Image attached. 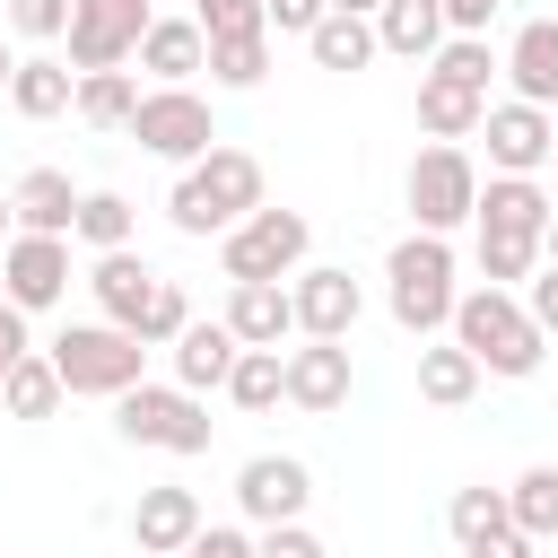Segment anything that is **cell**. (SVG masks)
<instances>
[{
    "mask_svg": "<svg viewBox=\"0 0 558 558\" xmlns=\"http://www.w3.org/2000/svg\"><path fill=\"white\" fill-rule=\"evenodd\" d=\"M244 209H262V157L253 148H227V140L209 157H192L174 174V192H166V218L183 235H227Z\"/></svg>",
    "mask_w": 558,
    "mask_h": 558,
    "instance_id": "obj_1",
    "label": "cell"
},
{
    "mask_svg": "<svg viewBox=\"0 0 558 558\" xmlns=\"http://www.w3.org/2000/svg\"><path fill=\"white\" fill-rule=\"evenodd\" d=\"M453 244L445 235H427V227H410L392 253H384V305H392V323L410 331V340H436L445 323H453Z\"/></svg>",
    "mask_w": 558,
    "mask_h": 558,
    "instance_id": "obj_2",
    "label": "cell"
},
{
    "mask_svg": "<svg viewBox=\"0 0 558 558\" xmlns=\"http://www.w3.org/2000/svg\"><path fill=\"white\" fill-rule=\"evenodd\" d=\"M445 331L480 357V375H532V366L549 357V340H541V323L523 314V296H514V288H462Z\"/></svg>",
    "mask_w": 558,
    "mask_h": 558,
    "instance_id": "obj_3",
    "label": "cell"
},
{
    "mask_svg": "<svg viewBox=\"0 0 558 558\" xmlns=\"http://www.w3.org/2000/svg\"><path fill=\"white\" fill-rule=\"evenodd\" d=\"M113 427H122V445H148V453H174V462L209 453V436H218V418L201 410V392L148 384V375L131 392H113Z\"/></svg>",
    "mask_w": 558,
    "mask_h": 558,
    "instance_id": "obj_4",
    "label": "cell"
},
{
    "mask_svg": "<svg viewBox=\"0 0 558 558\" xmlns=\"http://www.w3.org/2000/svg\"><path fill=\"white\" fill-rule=\"evenodd\" d=\"M44 357H52L61 392H96V401H113V392H131V384H140L148 340H140V331H122V323H70Z\"/></svg>",
    "mask_w": 558,
    "mask_h": 558,
    "instance_id": "obj_5",
    "label": "cell"
},
{
    "mask_svg": "<svg viewBox=\"0 0 558 558\" xmlns=\"http://www.w3.org/2000/svg\"><path fill=\"white\" fill-rule=\"evenodd\" d=\"M314 253V227H305V209H244L227 235H218V270L227 279H288L296 262Z\"/></svg>",
    "mask_w": 558,
    "mask_h": 558,
    "instance_id": "obj_6",
    "label": "cell"
},
{
    "mask_svg": "<svg viewBox=\"0 0 558 558\" xmlns=\"http://www.w3.org/2000/svg\"><path fill=\"white\" fill-rule=\"evenodd\" d=\"M131 140H140L148 157H166V166H192V157L218 148V113H209L201 87H140V105H131Z\"/></svg>",
    "mask_w": 558,
    "mask_h": 558,
    "instance_id": "obj_7",
    "label": "cell"
},
{
    "mask_svg": "<svg viewBox=\"0 0 558 558\" xmlns=\"http://www.w3.org/2000/svg\"><path fill=\"white\" fill-rule=\"evenodd\" d=\"M471 201H480L471 148H462V140H427V148L410 157V218H418L427 235H453V227H471Z\"/></svg>",
    "mask_w": 558,
    "mask_h": 558,
    "instance_id": "obj_8",
    "label": "cell"
},
{
    "mask_svg": "<svg viewBox=\"0 0 558 558\" xmlns=\"http://www.w3.org/2000/svg\"><path fill=\"white\" fill-rule=\"evenodd\" d=\"M0 296L17 305V314H44V305H61L70 296V235H9L0 244Z\"/></svg>",
    "mask_w": 558,
    "mask_h": 558,
    "instance_id": "obj_9",
    "label": "cell"
},
{
    "mask_svg": "<svg viewBox=\"0 0 558 558\" xmlns=\"http://www.w3.org/2000/svg\"><path fill=\"white\" fill-rule=\"evenodd\" d=\"M471 140H488V174H541V166H549V148H558V122H549V105L506 96V105H488V113H480V131H471Z\"/></svg>",
    "mask_w": 558,
    "mask_h": 558,
    "instance_id": "obj_10",
    "label": "cell"
},
{
    "mask_svg": "<svg viewBox=\"0 0 558 558\" xmlns=\"http://www.w3.org/2000/svg\"><path fill=\"white\" fill-rule=\"evenodd\" d=\"M288 305H296V331L305 340H349L357 314H366V296H357V279L340 262H296L288 270Z\"/></svg>",
    "mask_w": 558,
    "mask_h": 558,
    "instance_id": "obj_11",
    "label": "cell"
},
{
    "mask_svg": "<svg viewBox=\"0 0 558 558\" xmlns=\"http://www.w3.org/2000/svg\"><path fill=\"white\" fill-rule=\"evenodd\" d=\"M235 506H244L253 532H262V523H305V506H314V471H305L296 453H253V462L235 471Z\"/></svg>",
    "mask_w": 558,
    "mask_h": 558,
    "instance_id": "obj_12",
    "label": "cell"
},
{
    "mask_svg": "<svg viewBox=\"0 0 558 558\" xmlns=\"http://www.w3.org/2000/svg\"><path fill=\"white\" fill-rule=\"evenodd\" d=\"M131 61H140L157 87H192V78L209 70V35H201V17H148L140 44H131Z\"/></svg>",
    "mask_w": 558,
    "mask_h": 558,
    "instance_id": "obj_13",
    "label": "cell"
},
{
    "mask_svg": "<svg viewBox=\"0 0 558 558\" xmlns=\"http://www.w3.org/2000/svg\"><path fill=\"white\" fill-rule=\"evenodd\" d=\"M288 357V401L305 410V418H331L340 401H349V340H305V349H279Z\"/></svg>",
    "mask_w": 558,
    "mask_h": 558,
    "instance_id": "obj_14",
    "label": "cell"
},
{
    "mask_svg": "<svg viewBox=\"0 0 558 558\" xmlns=\"http://www.w3.org/2000/svg\"><path fill=\"white\" fill-rule=\"evenodd\" d=\"M201 532V497L192 488H140V506H131V549L140 558H183V541Z\"/></svg>",
    "mask_w": 558,
    "mask_h": 558,
    "instance_id": "obj_15",
    "label": "cell"
},
{
    "mask_svg": "<svg viewBox=\"0 0 558 558\" xmlns=\"http://www.w3.org/2000/svg\"><path fill=\"white\" fill-rule=\"evenodd\" d=\"M244 349H279L288 331H296V305H288V288L279 279H227V314H218Z\"/></svg>",
    "mask_w": 558,
    "mask_h": 558,
    "instance_id": "obj_16",
    "label": "cell"
},
{
    "mask_svg": "<svg viewBox=\"0 0 558 558\" xmlns=\"http://www.w3.org/2000/svg\"><path fill=\"white\" fill-rule=\"evenodd\" d=\"M70 218H78V183H70L61 166H26V174L9 183V227H26V235H70Z\"/></svg>",
    "mask_w": 558,
    "mask_h": 558,
    "instance_id": "obj_17",
    "label": "cell"
},
{
    "mask_svg": "<svg viewBox=\"0 0 558 558\" xmlns=\"http://www.w3.org/2000/svg\"><path fill=\"white\" fill-rule=\"evenodd\" d=\"M61 44H70V70H122V61H131V44H140V26H131V17H113L105 0H70Z\"/></svg>",
    "mask_w": 558,
    "mask_h": 558,
    "instance_id": "obj_18",
    "label": "cell"
},
{
    "mask_svg": "<svg viewBox=\"0 0 558 558\" xmlns=\"http://www.w3.org/2000/svg\"><path fill=\"white\" fill-rule=\"evenodd\" d=\"M549 192L532 183V174H488L480 183V201H471V227H497V235H541L549 227Z\"/></svg>",
    "mask_w": 558,
    "mask_h": 558,
    "instance_id": "obj_19",
    "label": "cell"
},
{
    "mask_svg": "<svg viewBox=\"0 0 558 558\" xmlns=\"http://www.w3.org/2000/svg\"><path fill=\"white\" fill-rule=\"evenodd\" d=\"M87 288H96V314L105 323H122V331H140V314H148V288H157V270L122 244V253H96V270H87Z\"/></svg>",
    "mask_w": 558,
    "mask_h": 558,
    "instance_id": "obj_20",
    "label": "cell"
},
{
    "mask_svg": "<svg viewBox=\"0 0 558 558\" xmlns=\"http://www.w3.org/2000/svg\"><path fill=\"white\" fill-rule=\"evenodd\" d=\"M497 70L514 78V96H523V105H558V17L514 26V44H506V61H497Z\"/></svg>",
    "mask_w": 558,
    "mask_h": 558,
    "instance_id": "obj_21",
    "label": "cell"
},
{
    "mask_svg": "<svg viewBox=\"0 0 558 558\" xmlns=\"http://www.w3.org/2000/svg\"><path fill=\"white\" fill-rule=\"evenodd\" d=\"M166 349H174V384H183V392H218L244 340H235L227 323H183V331H174Z\"/></svg>",
    "mask_w": 558,
    "mask_h": 558,
    "instance_id": "obj_22",
    "label": "cell"
},
{
    "mask_svg": "<svg viewBox=\"0 0 558 558\" xmlns=\"http://www.w3.org/2000/svg\"><path fill=\"white\" fill-rule=\"evenodd\" d=\"M70 96H78V70H70V61H52V52H26V61L9 70V105H17L26 122L70 113Z\"/></svg>",
    "mask_w": 558,
    "mask_h": 558,
    "instance_id": "obj_23",
    "label": "cell"
},
{
    "mask_svg": "<svg viewBox=\"0 0 558 558\" xmlns=\"http://www.w3.org/2000/svg\"><path fill=\"white\" fill-rule=\"evenodd\" d=\"M436 44H445V0H384V9H375V52L427 61Z\"/></svg>",
    "mask_w": 558,
    "mask_h": 558,
    "instance_id": "obj_24",
    "label": "cell"
},
{
    "mask_svg": "<svg viewBox=\"0 0 558 558\" xmlns=\"http://www.w3.org/2000/svg\"><path fill=\"white\" fill-rule=\"evenodd\" d=\"M305 52H314V70H366L375 61V17H349V9H323L314 26H305Z\"/></svg>",
    "mask_w": 558,
    "mask_h": 558,
    "instance_id": "obj_25",
    "label": "cell"
},
{
    "mask_svg": "<svg viewBox=\"0 0 558 558\" xmlns=\"http://www.w3.org/2000/svg\"><path fill=\"white\" fill-rule=\"evenodd\" d=\"M471 392H480V357H471L462 340H418V401L462 410Z\"/></svg>",
    "mask_w": 558,
    "mask_h": 558,
    "instance_id": "obj_26",
    "label": "cell"
},
{
    "mask_svg": "<svg viewBox=\"0 0 558 558\" xmlns=\"http://www.w3.org/2000/svg\"><path fill=\"white\" fill-rule=\"evenodd\" d=\"M131 105H140V78H131V70H78L70 113H78L87 131H131Z\"/></svg>",
    "mask_w": 558,
    "mask_h": 558,
    "instance_id": "obj_27",
    "label": "cell"
},
{
    "mask_svg": "<svg viewBox=\"0 0 558 558\" xmlns=\"http://www.w3.org/2000/svg\"><path fill=\"white\" fill-rule=\"evenodd\" d=\"M480 113H488V96H471V87H453V78H418V131L427 140H471L480 131Z\"/></svg>",
    "mask_w": 558,
    "mask_h": 558,
    "instance_id": "obj_28",
    "label": "cell"
},
{
    "mask_svg": "<svg viewBox=\"0 0 558 558\" xmlns=\"http://www.w3.org/2000/svg\"><path fill=\"white\" fill-rule=\"evenodd\" d=\"M218 392H227L235 410H253V418H262V410H279V401H288V357H279V349H235V366H227V384H218Z\"/></svg>",
    "mask_w": 558,
    "mask_h": 558,
    "instance_id": "obj_29",
    "label": "cell"
},
{
    "mask_svg": "<svg viewBox=\"0 0 558 558\" xmlns=\"http://www.w3.org/2000/svg\"><path fill=\"white\" fill-rule=\"evenodd\" d=\"M61 401H70V392H61V375H52L44 349H26V357L0 375V410H9V418H52Z\"/></svg>",
    "mask_w": 558,
    "mask_h": 558,
    "instance_id": "obj_30",
    "label": "cell"
},
{
    "mask_svg": "<svg viewBox=\"0 0 558 558\" xmlns=\"http://www.w3.org/2000/svg\"><path fill=\"white\" fill-rule=\"evenodd\" d=\"M506 523L532 532V541H558V462L514 471V488H506Z\"/></svg>",
    "mask_w": 558,
    "mask_h": 558,
    "instance_id": "obj_31",
    "label": "cell"
},
{
    "mask_svg": "<svg viewBox=\"0 0 558 558\" xmlns=\"http://www.w3.org/2000/svg\"><path fill=\"white\" fill-rule=\"evenodd\" d=\"M209 78H218V87H262V78H270V26L209 35Z\"/></svg>",
    "mask_w": 558,
    "mask_h": 558,
    "instance_id": "obj_32",
    "label": "cell"
},
{
    "mask_svg": "<svg viewBox=\"0 0 558 558\" xmlns=\"http://www.w3.org/2000/svg\"><path fill=\"white\" fill-rule=\"evenodd\" d=\"M131 227H140V209H131L122 192H78V218H70V235H78L87 253H122V244H131Z\"/></svg>",
    "mask_w": 558,
    "mask_h": 558,
    "instance_id": "obj_33",
    "label": "cell"
},
{
    "mask_svg": "<svg viewBox=\"0 0 558 558\" xmlns=\"http://www.w3.org/2000/svg\"><path fill=\"white\" fill-rule=\"evenodd\" d=\"M427 70H436V78H453V87H471V96H488L497 52H488V35H445V44L427 52Z\"/></svg>",
    "mask_w": 558,
    "mask_h": 558,
    "instance_id": "obj_34",
    "label": "cell"
},
{
    "mask_svg": "<svg viewBox=\"0 0 558 558\" xmlns=\"http://www.w3.org/2000/svg\"><path fill=\"white\" fill-rule=\"evenodd\" d=\"M541 270V235H497V227H480V279L488 288H523Z\"/></svg>",
    "mask_w": 558,
    "mask_h": 558,
    "instance_id": "obj_35",
    "label": "cell"
},
{
    "mask_svg": "<svg viewBox=\"0 0 558 558\" xmlns=\"http://www.w3.org/2000/svg\"><path fill=\"white\" fill-rule=\"evenodd\" d=\"M488 523H506V488H453V506H445V532H453V541H480Z\"/></svg>",
    "mask_w": 558,
    "mask_h": 558,
    "instance_id": "obj_36",
    "label": "cell"
},
{
    "mask_svg": "<svg viewBox=\"0 0 558 558\" xmlns=\"http://www.w3.org/2000/svg\"><path fill=\"white\" fill-rule=\"evenodd\" d=\"M183 323H192V296H183L174 279H157V288H148V314H140V340H148V349H166Z\"/></svg>",
    "mask_w": 558,
    "mask_h": 558,
    "instance_id": "obj_37",
    "label": "cell"
},
{
    "mask_svg": "<svg viewBox=\"0 0 558 558\" xmlns=\"http://www.w3.org/2000/svg\"><path fill=\"white\" fill-rule=\"evenodd\" d=\"M9 26H17L26 44H61V26H70V0H9Z\"/></svg>",
    "mask_w": 558,
    "mask_h": 558,
    "instance_id": "obj_38",
    "label": "cell"
},
{
    "mask_svg": "<svg viewBox=\"0 0 558 558\" xmlns=\"http://www.w3.org/2000/svg\"><path fill=\"white\" fill-rule=\"evenodd\" d=\"M253 558H331V549H323L305 523H262V532H253Z\"/></svg>",
    "mask_w": 558,
    "mask_h": 558,
    "instance_id": "obj_39",
    "label": "cell"
},
{
    "mask_svg": "<svg viewBox=\"0 0 558 558\" xmlns=\"http://www.w3.org/2000/svg\"><path fill=\"white\" fill-rule=\"evenodd\" d=\"M183 558H253V532H244V523H201V532L183 541Z\"/></svg>",
    "mask_w": 558,
    "mask_h": 558,
    "instance_id": "obj_40",
    "label": "cell"
},
{
    "mask_svg": "<svg viewBox=\"0 0 558 558\" xmlns=\"http://www.w3.org/2000/svg\"><path fill=\"white\" fill-rule=\"evenodd\" d=\"M192 17H201V35H244V26H262V0H192Z\"/></svg>",
    "mask_w": 558,
    "mask_h": 558,
    "instance_id": "obj_41",
    "label": "cell"
},
{
    "mask_svg": "<svg viewBox=\"0 0 558 558\" xmlns=\"http://www.w3.org/2000/svg\"><path fill=\"white\" fill-rule=\"evenodd\" d=\"M523 314L541 323V340H558V270H549V262L523 279Z\"/></svg>",
    "mask_w": 558,
    "mask_h": 558,
    "instance_id": "obj_42",
    "label": "cell"
},
{
    "mask_svg": "<svg viewBox=\"0 0 558 558\" xmlns=\"http://www.w3.org/2000/svg\"><path fill=\"white\" fill-rule=\"evenodd\" d=\"M462 558H532V532H514V523H488L480 541H462Z\"/></svg>",
    "mask_w": 558,
    "mask_h": 558,
    "instance_id": "obj_43",
    "label": "cell"
},
{
    "mask_svg": "<svg viewBox=\"0 0 558 558\" xmlns=\"http://www.w3.org/2000/svg\"><path fill=\"white\" fill-rule=\"evenodd\" d=\"M323 9H331V0H262V26H270V35H305Z\"/></svg>",
    "mask_w": 558,
    "mask_h": 558,
    "instance_id": "obj_44",
    "label": "cell"
},
{
    "mask_svg": "<svg viewBox=\"0 0 558 558\" xmlns=\"http://www.w3.org/2000/svg\"><path fill=\"white\" fill-rule=\"evenodd\" d=\"M26 349H35V340H26V314H17L9 296H0V375H9V366H17Z\"/></svg>",
    "mask_w": 558,
    "mask_h": 558,
    "instance_id": "obj_45",
    "label": "cell"
},
{
    "mask_svg": "<svg viewBox=\"0 0 558 558\" xmlns=\"http://www.w3.org/2000/svg\"><path fill=\"white\" fill-rule=\"evenodd\" d=\"M497 0H445V35H488Z\"/></svg>",
    "mask_w": 558,
    "mask_h": 558,
    "instance_id": "obj_46",
    "label": "cell"
},
{
    "mask_svg": "<svg viewBox=\"0 0 558 558\" xmlns=\"http://www.w3.org/2000/svg\"><path fill=\"white\" fill-rule=\"evenodd\" d=\"M113 17H131V26H148V0H105Z\"/></svg>",
    "mask_w": 558,
    "mask_h": 558,
    "instance_id": "obj_47",
    "label": "cell"
},
{
    "mask_svg": "<svg viewBox=\"0 0 558 558\" xmlns=\"http://www.w3.org/2000/svg\"><path fill=\"white\" fill-rule=\"evenodd\" d=\"M541 262L558 270V209H549V227H541Z\"/></svg>",
    "mask_w": 558,
    "mask_h": 558,
    "instance_id": "obj_48",
    "label": "cell"
},
{
    "mask_svg": "<svg viewBox=\"0 0 558 558\" xmlns=\"http://www.w3.org/2000/svg\"><path fill=\"white\" fill-rule=\"evenodd\" d=\"M331 9H349V17H375V9H384V0H331Z\"/></svg>",
    "mask_w": 558,
    "mask_h": 558,
    "instance_id": "obj_49",
    "label": "cell"
},
{
    "mask_svg": "<svg viewBox=\"0 0 558 558\" xmlns=\"http://www.w3.org/2000/svg\"><path fill=\"white\" fill-rule=\"evenodd\" d=\"M9 235H17V227H9V192H0V244H9Z\"/></svg>",
    "mask_w": 558,
    "mask_h": 558,
    "instance_id": "obj_50",
    "label": "cell"
},
{
    "mask_svg": "<svg viewBox=\"0 0 558 558\" xmlns=\"http://www.w3.org/2000/svg\"><path fill=\"white\" fill-rule=\"evenodd\" d=\"M9 70H17V61H9V52H0V87H9Z\"/></svg>",
    "mask_w": 558,
    "mask_h": 558,
    "instance_id": "obj_51",
    "label": "cell"
},
{
    "mask_svg": "<svg viewBox=\"0 0 558 558\" xmlns=\"http://www.w3.org/2000/svg\"><path fill=\"white\" fill-rule=\"evenodd\" d=\"M131 558H140V549H131Z\"/></svg>",
    "mask_w": 558,
    "mask_h": 558,
    "instance_id": "obj_52",
    "label": "cell"
},
{
    "mask_svg": "<svg viewBox=\"0 0 558 558\" xmlns=\"http://www.w3.org/2000/svg\"><path fill=\"white\" fill-rule=\"evenodd\" d=\"M549 157H558V148H549Z\"/></svg>",
    "mask_w": 558,
    "mask_h": 558,
    "instance_id": "obj_53",
    "label": "cell"
}]
</instances>
